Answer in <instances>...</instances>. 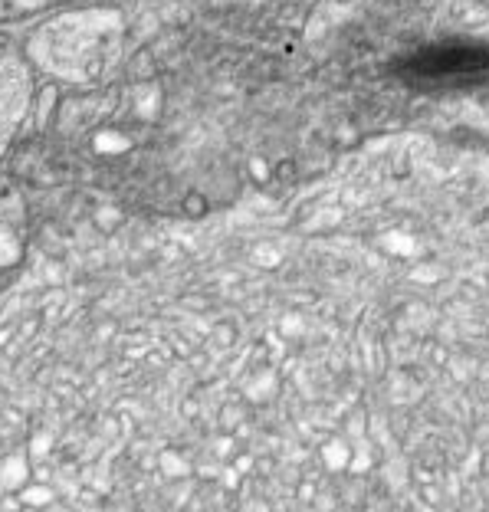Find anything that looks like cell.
<instances>
[{"label":"cell","instance_id":"6da1fadb","mask_svg":"<svg viewBox=\"0 0 489 512\" xmlns=\"http://www.w3.org/2000/svg\"><path fill=\"white\" fill-rule=\"evenodd\" d=\"M27 112V83L14 56L0 50V151L10 145Z\"/></svg>","mask_w":489,"mask_h":512}]
</instances>
